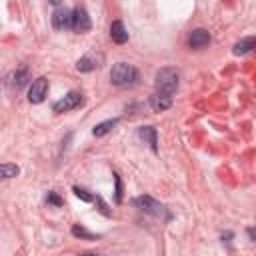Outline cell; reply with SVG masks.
Here are the masks:
<instances>
[{
  "label": "cell",
  "mask_w": 256,
  "mask_h": 256,
  "mask_svg": "<svg viewBox=\"0 0 256 256\" xmlns=\"http://www.w3.org/2000/svg\"><path fill=\"white\" fill-rule=\"evenodd\" d=\"M138 138L144 140L146 144H150V148L154 152H158V132L154 126H140L138 128Z\"/></svg>",
  "instance_id": "11"
},
{
  "label": "cell",
  "mask_w": 256,
  "mask_h": 256,
  "mask_svg": "<svg viewBox=\"0 0 256 256\" xmlns=\"http://www.w3.org/2000/svg\"><path fill=\"white\" fill-rule=\"evenodd\" d=\"M114 176V200L116 204L122 202V182H120V176L118 174H112Z\"/></svg>",
  "instance_id": "18"
},
{
  "label": "cell",
  "mask_w": 256,
  "mask_h": 256,
  "mask_svg": "<svg viewBox=\"0 0 256 256\" xmlns=\"http://www.w3.org/2000/svg\"><path fill=\"white\" fill-rule=\"evenodd\" d=\"M20 174V168L16 164H0V180L16 178Z\"/></svg>",
  "instance_id": "17"
},
{
  "label": "cell",
  "mask_w": 256,
  "mask_h": 256,
  "mask_svg": "<svg viewBox=\"0 0 256 256\" xmlns=\"http://www.w3.org/2000/svg\"><path fill=\"white\" fill-rule=\"evenodd\" d=\"M96 204H98V210H100V212H102L104 216H110V214H112V212L108 210V206H106V202L102 200V196H96Z\"/></svg>",
  "instance_id": "21"
},
{
  "label": "cell",
  "mask_w": 256,
  "mask_h": 256,
  "mask_svg": "<svg viewBox=\"0 0 256 256\" xmlns=\"http://www.w3.org/2000/svg\"><path fill=\"white\" fill-rule=\"evenodd\" d=\"M72 192H74L80 200H84V202H92V200H94V196H92V194H88V190H84V188H80V186H74V188H72Z\"/></svg>",
  "instance_id": "19"
},
{
  "label": "cell",
  "mask_w": 256,
  "mask_h": 256,
  "mask_svg": "<svg viewBox=\"0 0 256 256\" xmlns=\"http://www.w3.org/2000/svg\"><path fill=\"white\" fill-rule=\"evenodd\" d=\"M28 80H30V72H28V68H18V70H14V72L8 76L6 84H8L10 88L20 90L22 86H26V84H28Z\"/></svg>",
  "instance_id": "10"
},
{
  "label": "cell",
  "mask_w": 256,
  "mask_h": 256,
  "mask_svg": "<svg viewBox=\"0 0 256 256\" xmlns=\"http://www.w3.org/2000/svg\"><path fill=\"white\" fill-rule=\"evenodd\" d=\"M170 106H172V98L162 96V94H154V96H150V108H152L154 112L168 110Z\"/></svg>",
  "instance_id": "13"
},
{
  "label": "cell",
  "mask_w": 256,
  "mask_h": 256,
  "mask_svg": "<svg viewBox=\"0 0 256 256\" xmlns=\"http://www.w3.org/2000/svg\"><path fill=\"white\" fill-rule=\"evenodd\" d=\"M110 38L116 42V44H124L128 42V30L124 28V24L120 20H114L110 24Z\"/></svg>",
  "instance_id": "12"
},
{
  "label": "cell",
  "mask_w": 256,
  "mask_h": 256,
  "mask_svg": "<svg viewBox=\"0 0 256 256\" xmlns=\"http://www.w3.org/2000/svg\"><path fill=\"white\" fill-rule=\"evenodd\" d=\"M132 204L138 208V210H142V212H146V214H150V216H156V218H170V214L166 212V206L164 204H160L158 200H154L152 196H148V194H142V196H136L134 200H132Z\"/></svg>",
  "instance_id": "3"
},
{
  "label": "cell",
  "mask_w": 256,
  "mask_h": 256,
  "mask_svg": "<svg viewBox=\"0 0 256 256\" xmlns=\"http://www.w3.org/2000/svg\"><path fill=\"white\" fill-rule=\"evenodd\" d=\"M118 124V118H110V120H104V122H100V124H96L94 128H92V134L96 136V138H100V136H106L108 132H112L114 130V126Z\"/></svg>",
  "instance_id": "14"
},
{
  "label": "cell",
  "mask_w": 256,
  "mask_h": 256,
  "mask_svg": "<svg viewBox=\"0 0 256 256\" xmlns=\"http://www.w3.org/2000/svg\"><path fill=\"white\" fill-rule=\"evenodd\" d=\"M70 28H72L74 32H78V34L88 32V30L92 28V22H90V16H88L86 8L78 6V8L72 10V24H70Z\"/></svg>",
  "instance_id": "5"
},
{
  "label": "cell",
  "mask_w": 256,
  "mask_h": 256,
  "mask_svg": "<svg viewBox=\"0 0 256 256\" xmlns=\"http://www.w3.org/2000/svg\"><path fill=\"white\" fill-rule=\"evenodd\" d=\"M100 62H102V54L96 56L94 52H90V54L78 58V62H76V70H78V72H92V70H96V68L100 66Z\"/></svg>",
  "instance_id": "9"
},
{
  "label": "cell",
  "mask_w": 256,
  "mask_h": 256,
  "mask_svg": "<svg viewBox=\"0 0 256 256\" xmlns=\"http://www.w3.org/2000/svg\"><path fill=\"white\" fill-rule=\"evenodd\" d=\"M82 104H84V96H82L80 92H68L64 98H60V100H56V102L52 104V110H54L56 114H62V112L76 110V108H80Z\"/></svg>",
  "instance_id": "4"
},
{
  "label": "cell",
  "mask_w": 256,
  "mask_h": 256,
  "mask_svg": "<svg viewBox=\"0 0 256 256\" xmlns=\"http://www.w3.org/2000/svg\"><path fill=\"white\" fill-rule=\"evenodd\" d=\"M72 236H76V238H80V240H98V238H100V234H94V232L86 230V228L80 226V224H74V226H72Z\"/></svg>",
  "instance_id": "16"
},
{
  "label": "cell",
  "mask_w": 256,
  "mask_h": 256,
  "mask_svg": "<svg viewBox=\"0 0 256 256\" xmlns=\"http://www.w3.org/2000/svg\"><path fill=\"white\" fill-rule=\"evenodd\" d=\"M252 48H254V36H248V38L236 42L234 48H232V52H234L236 56H244V54H248Z\"/></svg>",
  "instance_id": "15"
},
{
  "label": "cell",
  "mask_w": 256,
  "mask_h": 256,
  "mask_svg": "<svg viewBox=\"0 0 256 256\" xmlns=\"http://www.w3.org/2000/svg\"><path fill=\"white\" fill-rule=\"evenodd\" d=\"M72 24V10L68 8H56L52 12V26L56 30H66Z\"/></svg>",
  "instance_id": "7"
},
{
  "label": "cell",
  "mask_w": 256,
  "mask_h": 256,
  "mask_svg": "<svg viewBox=\"0 0 256 256\" xmlns=\"http://www.w3.org/2000/svg\"><path fill=\"white\" fill-rule=\"evenodd\" d=\"M46 204L48 206H62V198L56 192H48L46 194Z\"/></svg>",
  "instance_id": "20"
},
{
  "label": "cell",
  "mask_w": 256,
  "mask_h": 256,
  "mask_svg": "<svg viewBox=\"0 0 256 256\" xmlns=\"http://www.w3.org/2000/svg\"><path fill=\"white\" fill-rule=\"evenodd\" d=\"M48 2H50V4H54V6H56V4H60V2H62V0H48Z\"/></svg>",
  "instance_id": "23"
},
{
  "label": "cell",
  "mask_w": 256,
  "mask_h": 256,
  "mask_svg": "<svg viewBox=\"0 0 256 256\" xmlns=\"http://www.w3.org/2000/svg\"><path fill=\"white\" fill-rule=\"evenodd\" d=\"M136 80H138V70L128 62H116L110 70V82L114 86H120V88L134 86Z\"/></svg>",
  "instance_id": "2"
},
{
  "label": "cell",
  "mask_w": 256,
  "mask_h": 256,
  "mask_svg": "<svg viewBox=\"0 0 256 256\" xmlns=\"http://www.w3.org/2000/svg\"><path fill=\"white\" fill-rule=\"evenodd\" d=\"M248 236H250V240L254 242V228H248Z\"/></svg>",
  "instance_id": "22"
},
{
  "label": "cell",
  "mask_w": 256,
  "mask_h": 256,
  "mask_svg": "<svg viewBox=\"0 0 256 256\" xmlns=\"http://www.w3.org/2000/svg\"><path fill=\"white\" fill-rule=\"evenodd\" d=\"M208 42H210V32L204 30V28L192 30L190 36H188V46H190L192 50H200V48L208 46Z\"/></svg>",
  "instance_id": "8"
},
{
  "label": "cell",
  "mask_w": 256,
  "mask_h": 256,
  "mask_svg": "<svg viewBox=\"0 0 256 256\" xmlns=\"http://www.w3.org/2000/svg\"><path fill=\"white\" fill-rule=\"evenodd\" d=\"M46 94H48V80H46L44 76L32 80L30 90H28V100H30L32 104H40V102L46 98Z\"/></svg>",
  "instance_id": "6"
},
{
  "label": "cell",
  "mask_w": 256,
  "mask_h": 256,
  "mask_svg": "<svg viewBox=\"0 0 256 256\" xmlns=\"http://www.w3.org/2000/svg\"><path fill=\"white\" fill-rule=\"evenodd\" d=\"M178 84H180V74L174 68H160L156 72V78H154L156 94H162V96L172 98L174 92L178 90Z\"/></svg>",
  "instance_id": "1"
}]
</instances>
